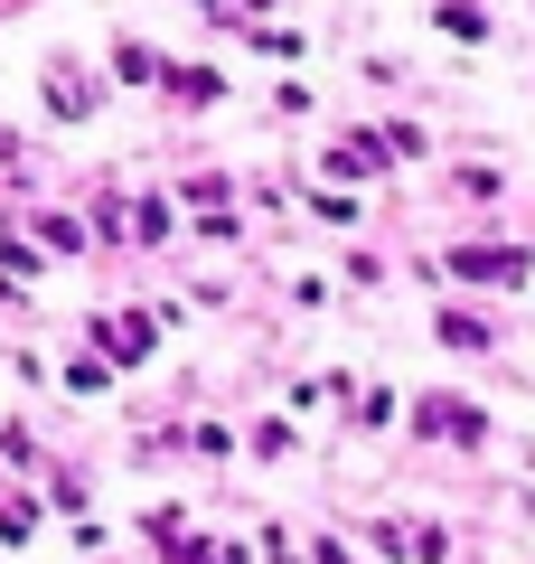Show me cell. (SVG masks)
Returning <instances> with one entry per match:
<instances>
[{
	"label": "cell",
	"instance_id": "obj_1",
	"mask_svg": "<svg viewBox=\"0 0 535 564\" xmlns=\"http://www.w3.org/2000/svg\"><path fill=\"white\" fill-rule=\"evenodd\" d=\"M423 433H451V443H470V433H479V414H470L460 395H433V404H423Z\"/></svg>",
	"mask_w": 535,
	"mask_h": 564
},
{
	"label": "cell",
	"instance_id": "obj_2",
	"mask_svg": "<svg viewBox=\"0 0 535 564\" xmlns=\"http://www.w3.org/2000/svg\"><path fill=\"white\" fill-rule=\"evenodd\" d=\"M95 339H103V358H141L151 348V321H103Z\"/></svg>",
	"mask_w": 535,
	"mask_h": 564
}]
</instances>
